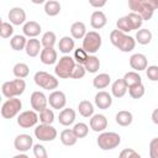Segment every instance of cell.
<instances>
[{"mask_svg": "<svg viewBox=\"0 0 158 158\" xmlns=\"http://www.w3.org/2000/svg\"><path fill=\"white\" fill-rule=\"evenodd\" d=\"M128 6L132 10V12L139 14L143 21L151 20L154 12V9L148 4L147 0H128Z\"/></svg>", "mask_w": 158, "mask_h": 158, "instance_id": "5", "label": "cell"}, {"mask_svg": "<svg viewBox=\"0 0 158 158\" xmlns=\"http://www.w3.org/2000/svg\"><path fill=\"white\" fill-rule=\"evenodd\" d=\"M111 43L121 52H131L136 46V40L120 30H114L110 33Z\"/></svg>", "mask_w": 158, "mask_h": 158, "instance_id": "1", "label": "cell"}, {"mask_svg": "<svg viewBox=\"0 0 158 158\" xmlns=\"http://www.w3.org/2000/svg\"><path fill=\"white\" fill-rule=\"evenodd\" d=\"M56 40H57L56 33L52 32V31H47V32L43 33L41 43H42L43 47H53L56 44Z\"/></svg>", "mask_w": 158, "mask_h": 158, "instance_id": "37", "label": "cell"}, {"mask_svg": "<svg viewBox=\"0 0 158 158\" xmlns=\"http://www.w3.org/2000/svg\"><path fill=\"white\" fill-rule=\"evenodd\" d=\"M35 136L42 142L54 141L57 137V130L48 123H41L35 128Z\"/></svg>", "mask_w": 158, "mask_h": 158, "instance_id": "9", "label": "cell"}, {"mask_svg": "<svg viewBox=\"0 0 158 158\" xmlns=\"http://www.w3.org/2000/svg\"><path fill=\"white\" fill-rule=\"evenodd\" d=\"M44 12L48 16H57L60 12V4L56 0H48L44 2Z\"/></svg>", "mask_w": 158, "mask_h": 158, "instance_id": "31", "label": "cell"}, {"mask_svg": "<svg viewBox=\"0 0 158 158\" xmlns=\"http://www.w3.org/2000/svg\"><path fill=\"white\" fill-rule=\"evenodd\" d=\"M33 156L36 158H47L48 154H47L46 148L42 144L37 143V144H33Z\"/></svg>", "mask_w": 158, "mask_h": 158, "instance_id": "46", "label": "cell"}, {"mask_svg": "<svg viewBox=\"0 0 158 158\" xmlns=\"http://www.w3.org/2000/svg\"><path fill=\"white\" fill-rule=\"evenodd\" d=\"M152 41V32L148 28H141L136 33V42L139 44H148Z\"/></svg>", "mask_w": 158, "mask_h": 158, "instance_id": "32", "label": "cell"}, {"mask_svg": "<svg viewBox=\"0 0 158 158\" xmlns=\"http://www.w3.org/2000/svg\"><path fill=\"white\" fill-rule=\"evenodd\" d=\"M96 143L102 151H111L121 143V137L116 132H101L96 139Z\"/></svg>", "mask_w": 158, "mask_h": 158, "instance_id": "4", "label": "cell"}, {"mask_svg": "<svg viewBox=\"0 0 158 158\" xmlns=\"http://www.w3.org/2000/svg\"><path fill=\"white\" fill-rule=\"evenodd\" d=\"M12 33H14L12 23L2 21L1 22V27H0V36H1V38H9L10 36H12Z\"/></svg>", "mask_w": 158, "mask_h": 158, "instance_id": "41", "label": "cell"}, {"mask_svg": "<svg viewBox=\"0 0 158 158\" xmlns=\"http://www.w3.org/2000/svg\"><path fill=\"white\" fill-rule=\"evenodd\" d=\"M33 4H36V5H40V4H43V2H46V0H31Z\"/></svg>", "mask_w": 158, "mask_h": 158, "instance_id": "51", "label": "cell"}, {"mask_svg": "<svg viewBox=\"0 0 158 158\" xmlns=\"http://www.w3.org/2000/svg\"><path fill=\"white\" fill-rule=\"evenodd\" d=\"M78 111L83 117H91L94 115V106L89 100H81L78 105Z\"/></svg>", "mask_w": 158, "mask_h": 158, "instance_id": "29", "label": "cell"}, {"mask_svg": "<svg viewBox=\"0 0 158 158\" xmlns=\"http://www.w3.org/2000/svg\"><path fill=\"white\" fill-rule=\"evenodd\" d=\"M14 147L16 151L26 153L27 151H30V148H33V138L30 135L21 133L19 136H16V138L14 141Z\"/></svg>", "mask_w": 158, "mask_h": 158, "instance_id": "11", "label": "cell"}, {"mask_svg": "<svg viewBox=\"0 0 158 158\" xmlns=\"http://www.w3.org/2000/svg\"><path fill=\"white\" fill-rule=\"evenodd\" d=\"M48 102L52 109H56V110L64 109V106L67 104L65 94L60 90H53L48 96Z\"/></svg>", "mask_w": 158, "mask_h": 158, "instance_id": "13", "label": "cell"}, {"mask_svg": "<svg viewBox=\"0 0 158 158\" xmlns=\"http://www.w3.org/2000/svg\"><path fill=\"white\" fill-rule=\"evenodd\" d=\"M115 120H116V123H117V125L126 127V126H130V125L132 123L133 116H132V114H131L130 111L121 110V111H118V112L116 114Z\"/></svg>", "mask_w": 158, "mask_h": 158, "instance_id": "27", "label": "cell"}, {"mask_svg": "<svg viewBox=\"0 0 158 158\" xmlns=\"http://www.w3.org/2000/svg\"><path fill=\"white\" fill-rule=\"evenodd\" d=\"M152 121H153V123L158 125V109H156V110L152 112Z\"/></svg>", "mask_w": 158, "mask_h": 158, "instance_id": "50", "label": "cell"}, {"mask_svg": "<svg viewBox=\"0 0 158 158\" xmlns=\"http://www.w3.org/2000/svg\"><path fill=\"white\" fill-rule=\"evenodd\" d=\"M144 91H146V89H144V85L142 83L128 88V94L132 99H141L144 95Z\"/></svg>", "mask_w": 158, "mask_h": 158, "instance_id": "38", "label": "cell"}, {"mask_svg": "<svg viewBox=\"0 0 158 158\" xmlns=\"http://www.w3.org/2000/svg\"><path fill=\"white\" fill-rule=\"evenodd\" d=\"M33 80L37 86L46 90H54L58 88V79L47 72H42V70L37 72L33 77Z\"/></svg>", "mask_w": 158, "mask_h": 158, "instance_id": "6", "label": "cell"}, {"mask_svg": "<svg viewBox=\"0 0 158 158\" xmlns=\"http://www.w3.org/2000/svg\"><path fill=\"white\" fill-rule=\"evenodd\" d=\"M106 127H107V118L104 115L96 114L90 117V128L94 132H104Z\"/></svg>", "mask_w": 158, "mask_h": 158, "instance_id": "15", "label": "cell"}, {"mask_svg": "<svg viewBox=\"0 0 158 158\" xmlns=\"http://www.w3.org/2000/svg\"><path fill=\"white\" fill-rule=\"evenodd\" d=\"M127 89H128V88H127V85H126L123 78L116 79V80L112 83V85H111V94H112L115 98L120 99V98L125 96V94L127 93Z\"/></svg>", "mask_w": 158, "mask_h": 158, "instance_id": "23", "label": "cell"}, {"mask_svg": "<svg viewBox=\"0 0 158 158\" xmlns=\"http://www.w3.org/2000/svg\"><path fill=\"white\" fill-rule=\"evenodd\" d=\"M95 105L101 109V110H106L109 109L111 105H112V96L107 93V91H99L96 95H95Z\"/></svg>", "mask_w": 158, "mask_h": 158, "instance_id": "17", "label": "cell"}, {"mask_svg": "<svg viewBox=\"0 0 158 158\" xmlns=\"http://www.w3.org/2000/svg\"><path fill=\"white\" fill-rule=\"evenodd\" d=\"M126 17L130 21V23L132 26V30L141 28V26L143 23V19H142V16L139 14H137V12H130L128 15H126Z\"/></svg>", "mask_w": 158, "mask_h": 158, "instance_id": "36", "label": "cell"}, {"mask_svg": "<svg viewBox=\"0 0 158 158\" xmlns=\"http://www.w3.org/2000/svg\"><path fill=\"white\" fill-rule=\"evenodd\" d=\"M58 47H59V51L64 54H69L74 47H75V42L73 40V37H69V36H64L59 40V43H58Z\"/></svg>", "mask_w": 158, "mask_h": 158, "instance_id": "26", "label": "cell"}, {"mask_svg": "<svg viewBox=\"0 0 158 158\" xmlns=\"http://www.w3.org/2000/svg\"><path fill=\"white\" fill-rule=\"evenodd\" d=\"M84 67H85L86 72H89V73H96L99 70V68H100V59L96 56H94V54L93 56H89L88 59H86V62H85V64H84Z\"/></svg>", "mask_w": 158, "mask_h": 158, "instance_id": "34", "label": "cell"}, {"mask_svg": "<svg viewBox=\"0 0 158 158\" xmlns=\"http://www.w3.org/2000/svg\"><path fill=\"white\" fill-rule=\"evenodd\" d=\"M59 138H60V142H62L64 146H67V147L74 146V144L77 143V141H78V137H77V135L74 133L73 128H72V130H70V128L63 130V131L60 132Z\"/></svg>", "mask_w": 158, "mask_h": 158, "instance_id": "24", "label": "cell"}, {"mask_svg": "<svg viewBox=\"0 0 158 158\" xmlns=\"http://www.w3.org/2000/svg\"><path fill=\"white\" fill-rule=\"evenodd\" d=\"M73 131H74V133L77 135L78 138H84V137H86L88 133H89V127H88V125L84 123V122H78V123L74 125Z\"/></svg>", "mask_w": 158, "mask_h": 158, "instance_id": "40", "label": "cell"}, {"mask_svg": "<svg viewBox=\"0 0 158 158\" xmlns=\"http://www.w3.org/2000/svg\"><path fill=\"white\" fill-rule=\"evenodd\" d=\"M75 59L72 58L68 54H64L63 57L59 58L58 63L56 64L54 67V73L57 77L62 78V79H68L72 77V73H73V69L75 67Z\"/></svg>", "mask_w": 158, "mask_h": 158, "instance_id": "3", "label": "cell"}, {"mask_svg": "<svg viewBox=\"0 0 158 158\" xmlns=\"http://www.w3.org/2000/svg\"><path fill=\"white\" fill-rule=\"evenodd\" d=\"M130 65L136 72L146 70V68L148 67L147 57L144 54H142V53H135V54H132L130 57Z\"/></svg>", "mask_w": 158, "mask_h": 158, "instance_id": "14", "label": "cell"}, {"mask_svg": "<svg viewBox=\"0 0 158 158\" xmlns=\"http://www.w3.org/2000/svg\"><path fill=\"white\" fill-rule=\"evenodd\" d=\"M116 26H117V30H120V31H122V32H125V33L132 31V26H131V23H130V21L127 20L126 16L120 17V19L116 21Z\"/></svg>", "mask_w": 158, "mask_h": 158, "instance_id": "43", "label": "cell"}, {"mask_svg": "<svg viewBox=\"0 0 158 158\" xmlns=\"http://www.w3.org/2000/svg\"><path fill=\"white\" fill-rule=\"evenodd\" d=\"M22 31H23L25 36L32 38V37H37L41 33L42 28H41V25L38 22H36V21H27V22H25V25L22 27Z\"/></svg>", "mask_w": 158, "mask_h": 158, "instance_id": "22", "label": "cell"}, {"mask_svg": "<svg viewBox=\"0 0 158 158\" xmlns=\"http://www.w3.org/2000/svg\"><path fill=\"white\" fill-rule=\"evenodd\" d=\"M110 83H111V78L107 73H101L93 79V85L95 89H105L106 86H109Z\"/></svg>", "mask_w": 158, "mask_h": 158, "instance_id": "28", "label": "cell"}, {"mask_svg": "<svg viewBox=\"0 0 158 158\" xmlns=\"http://www.w3.org/2000/svg\"><path fill=\"white\" fill-rule=\"evenodd\" d=\"M123 80H125L127 88H131L133 85H137V84L142 83V78L137 72H127L123 75Z\"/></svg>", "mask_w": 158, "mask_h": 158, "instance_id": "33", "label": "cell"}, {"mask_svg": "<svg viewBox=\"0 0 158 158\" xmlns=\"http://www.w3.org/2000/svg\"><path fill=\"white\" fill-rule=\"evenodd\" d=\"M26 44H27V40L25 35H16L10 40V46L14 51H22L26 48Z\"/></svg>", "mask_w": 158, "mask_h": 158, "instance_id": "30", "label": "cell"}, {"mask_svg": "<svg viewBox=\"0 0 158 158\" xmlns=\"http://www.w3.org/2000/svg\"><path fill=\"white\" fill-rule=\"evenodd\" d=\"M26 89V83L23 79L17 78L10 81H5L1 86V93L5 98L10 99V98H17L20 95L23 94Z\"/></svg>", "mask_w": 158, "mask_h": 158, "instance_id": "2", "label": "cell"}, {"mask_svg": "<svg viewBox=\"0 0 158 158\" xmlns=\"http://www.w3.org/2000/svg\"><path fill=\"white\" fill-rule=\"evenodd\" d=\"M120 157L121 158H139V153L136 152L135 149L132 148H125L121 153H120Z\"/></svg>", "mask_w": 158, "mask_h": 158, "instance_id": "48", "label": "cell"}, {"mask_svg": "<svg viewBox=\"0 0 158 158\" xmlns=\"http://www.w3.org/2000/svg\"><path fill=\"white\" fill-rule=\"evenodd\" d=\"M30 102H31V107H32L35 111L41 112L43 109L47 107L48 98H47L42 91H33V93L31 94Z\"/></svg>", "mask_w": 158, "mask_h": 158, "instance_id": "12", "label": "cell"}, {"mask_svg": "<svg viewBox=\"0 0 158 158\" xmlns=\"http://www.w3.org/2000/svg\"><path fill=\"white\" fill-rule=\"evenodd\" d=\"M40 59L46 65L54 64L57 62V51L53 47H44L40 53Z\"/></svg>", "mask_w": 158, "mask_h": 158, "instance_id": "18", "label": "cell"}, {"mask_svg": "<svg viewBox=\"0 0 158 158\" xmlns=\"http://www.w3.org/2000/svg\"><path fill=\"white\" fill-rule=\"evenodd\" d=\"M58 121L63 126H70L75 121V111L70 107L62 109V111L58 115Z\"/></svg>", "mask_w": 158, "mask_h": 158, "instance_id": "21", "label": "cell"}, {"mask_svg": "<svg viewBox=\"0 0 158 158\" xmlns=\"http://www.w3.org/2000/svg\"><path fill=\"white\" fill-rule=\"evenodd\" d=\"M88 57H89V54H88V52L81 47V48H77L75 51H74V59H75V62L77 63H79V64H85V62H86V59H88Z\"/></svg>", "mask_w": 158, "mask_h": 158, "instance_id": "42", "label": "cell"}, {"mask_svg": "<svg viewBox=\"0 0 158 158\" xmlns=\"http://www.w3.org/2000/svg\"><path fill=\"white\" fill-rule=\"evenodd\" d=\"M107 22V19H106V15L100 11V10H96L91 14V17H90V25L95 30H100L102 28Z\"/></svg>", "mask_w": 158, "mask_h": 158, "instance_id": "20", "label": "cell"}, {"mask_svg": "<svg viewBox=\"0 0 158 158\" xmlns=\"http://www.w3.org/2000/svg\"><path fill=\"white\" fill-rule=\"evenodd\" d=\"M70 35L74 40H81L84 38V36L86 35V27L84 25V22L81 21H77L72 25L70 27Z\"/></svg>", "mask_w": 158, "mask_h": 158, "instance_id": "25", "label": "cell"}, {"mask_svg": "<svg viewBox=\"0 0 158 158\" xmlns=\"http://www.w3.org/2000/svg\"><path fill=\"white\" fill-rule=\"evenodd\" d=\"M106 2H107V0H89V4L93 7H96V9H100V7L105 6Z\"/></svg>", "mask_w": 158, "mask_h": 158, "instance_id": "49", "label": "cell"}, {"mask_svg": "<svg viewBox=\"0 0 158 158\" xmlns=\"http://www.w3.org/2000/svg\"><path fill=\"white\" fill-rule=\"evenodd\" d=\"M146 75L151 81H158V65H149L146 68Z\"/></svg>", "mask_w": 158, "mask_h": 158, "instance_id": "45", "label": "cell"}, {"mask_svg": "<svg viewBox=\"0 0 158 158\" xmlns=\"http://www.w3.org/2000/svg\"><path fill=\"white\" fill-rule=\"evenodd\" d=\"M21 107H22V102L20 99L10 98L1 106V116L4 118H12L20 112Z\"/></svg>", "mask_w": 158, "mask_h": 158, "instance_id": "8", "label": "cell"}, {"mask_svg": "<svg viewBox=\"0 0 158 158\" xmlns=\"http://www.w3.org/2000/svg\"><path fill=\"white\" fill-rule=\"evenodd\" d=\"M12 73H14V75H15L16 78L23 79V78H26V77L28 75L30 68H28V65H27L26 63H16V64L14 65Z\"/></svg>", "mask_w": 158, "mask_h": 158, "instance_id": "35", "label": "cell"}, {"mask_svg": "<svg viewBox=\"0 0 158 158\" xmlns=\"http://www.w3.org/2000/svg\"><path fill=\"white\" fill-rule=\"evenodd\" d=\"M149 157L158 158V137L153 138L149 142Z\"/></svg>", "mask_w": 158, "mask_h": 158, "instance_id": "47", "label": "cell"}, {"mask_svg": "<svg viewBox=\"0 0 158 158\" xmlns=\"http://www.w3.org/2000/svg\"><path fill=\"white\" fill-rule=\"evenodd\" d=\"M101 36L96 31H89L83 38V48L88 53H96L101 47Z\"/></svg>", "mask_w": 158, "mask_h": 158, "instance_id": "7", "label": "cell"}, {"mask_svg": "<svg viewBox=\"0 0 158 158\" xmlns=\"http://www.w3.org/2000/svg\"><path fill=\"white\" fill-rule=\"evenodd\" d=\"M41 47H42V43L36 37H32V38L27 40V44H26V48H25L26 54L28 57H32V58L37 57L41 53V51H42Z\"/></svg>", "mask_w": 158, "mask_h": 158, "instance_id": "19", "label": "cell"}, {"mask_svg": "<svg viewBox=\"0 0 158 158\" xmlns=\"http://www.w3.org/2000/svg\"><path fill=\"white\" fill-rule=\"evenodd\" d=\"M40 121L41 123H48V125H52V122L54 121V112L51 110V109H43L41 112H40Z\"/></svg>", "mask_w": 158, "mask_h": 158, "instance_id": "39", "label": "cell"}, {"mask_svg": "<svg viewBox=\"0 0 158 158\" xmlns=\"http://www.w3.org/2000/svg\"><path fill=\"white\" fill-rule=\"evenodd\" d=\"M14 158H27V156L25 154V152H22L21 154H17V156H15Z\"/></svg>", "mask_w": 158, "mask_h": 158, "instance_id": "52", "label": "cell"}, {"mask_svg": "<svg viewBox=\"0 0 158 158\" xmlns=\"http://www.w3.org/2000/svg\"><path fill=\"white\" fill-rule=\"evenodd\" d=\"M85 73H86V69H85V67L83 65V64H79V63H77L75 64V67H74V69H73V73H72V79H81L84 75H85Z\"/></svg>", "mask_w": 158, "mask_h": 158, "instance_id": "44", "label": "cell"}, {"mask_svg": "<svg viewBox=\"0 0 158 158\" xmlns=\"http://www.w3.org/2000/svg\"><path fill=\"white\" fill-rule=\"evenodd\" d=\"M9 20L12 25L15 26H20L22 23H25L26 21V12L22 7H12L9 11Z\"/></svg>", "mask_w": 158, "mask_h": 158, "instance_id": "16", "label": "cell"}, {"mask_svg": "<svg viewBox=\"0 0 158 158\" xmlns=\"http://www.w3.org/2000/svg\"><path fill=\"white\" fill-rule=\"evenodd\" d=\"M40 120V116L36 114L35 110H26L22 111L17 116V125L22 128H30L33 127Z\"/></svg>", "mask_w": 158, "mask_h": 158, "instance_id": "10", "label": "cell"}]
</instances>
